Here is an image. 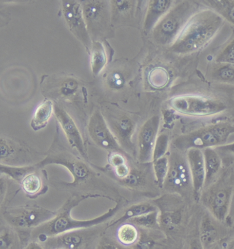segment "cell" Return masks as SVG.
<instances>
[{"mask_svg":"<svg viewBox=\"0 0 234 249\" xmlns=\"http://www.w3.org/2000/svg\"><path fill=\"white\" fill-rule=\"evenodd\" d=\"M49 164L60 165L68 170L73 178L72 183H57L72 195H97L115 202L126 200L119 193L118 185L102 168L89 162L88 160L67 149L53 146L44 159L36 164L39 169Z\"/></svg>","mask_w":234,"mask_h":249,"instance_id":"1","label":"cell"},{"mask_svg":"<svg viewBox=\"0 0 234 249\" xmlns=\"http://www.w3.org/2000/svg\"><path fill=\"white\" fill-rule=\"evenodd\" d=\"M89 198H103L101 195H72L63 206L57 211L56 216L41 226L32 230L33 238L41 242H46L49 238L57 236L66 232L89 229L102 225L112 219L126 204L127 200L116 202L114 208L108 210L104 214L89 220H77L72 216V210L78 206L82 201Z\"/></svg>","mask_w":234,"mask_h":249,"instance_id":"2","label":"cell"},{"mask_svg":"<svg viewBox=\"0 0 234 249\" xmlns=\"http://www.w3.org/2000/svg\"><path fill=\"white\" fill-rule=\"evenodd\" d=\"M224 21L223 17L211 8L198 11L171 45V51L176 54H188L198 51L215 36Z\"/></svg>","mask_w":234,"mask_h":249,"instance_id":"3","label":"cell"},{"mask_svg":"<svg viewBox=\"0 0 234 249\" xmlns=\"http://www.w3.org/2000/svg\"><path fill=\"white\" fill-rule=\"evenodd\" d=\"M198 3L193 1L175 4L153 28L154 40L158 44L171 47L192 17L198 11Z\"/></svg>","mask_w":234,"mask_h":249,"instance_id":"4","label":"cell"},{"mask_svg":"<svg viewBox=\"0 0 234 249\" xmlns=\"http://www.w3.org/2000/svg\"><path fill=\"white\" fill-rule=\"evenodd\" d=\"M234 134V124L232 123L220 122L178 136L173 143L178 151H186L190 149L203 150L207 148L225 145Z\"/></svg>","mask_w":234,"mask_h":249,"instance_id":"5","label":"cell"},{"mask_svg":"<svg viewBox=\"0 0 234 249\" xmlns=\"http://www.w3.org/2000/svg\"><path fill=\"white\" fill-rule=\"evenodd\" d=\"M57 213V211H51L39 205H26L5 207L1 217L13 228L33 230L53 219Z\"/></svg>","mask_w":234,"mask_h":249,"instance_id":"6","label":"cell"},{"mask_svg":"<svg viewBox=\"0 0 234 249\" xmlns=\"http://www.w3.org/2000/svg\"><path fill=\"white\" fill-rule=\"evenodd\" d=\"M170 105L178 113L196 117L214 115L227 109L221 101L195 95L176 96L171 99Z\"/></svg>","mask_w":234,"mask_h":249,"instance_id":"7","label":"cell"},{"mask_svg":"<svg viewBox=\"0 0 234 249\" xmlns=\"http://www.w3.org/2000/svg\"><path fill=\"white\" fill-rule=\"evenodd\" d=\"M169 171L164 187L168 191L184 195L193 190V181L188 160L178 152L173 153L169 158Z\"/></svg>","mask_w":234,"mask_h":249,"instance_id":"8","label":"cell"},{"mask_svg":"<svg viewBox=\"0 0 234 249\" xmlns=\"http://www.w3.org/2000/svg\"><path fill=\"white\" fill-rule=\"evenodd\" d=\"M104 118L111 131L117 139L119 145L128 155H134L132 138L136 124L127 114L122 112H107Z\"/></svg>","mask_w":234,"mask_h":249,"instance_id":"9","label":"cell"},{"mask_svg":"<svg viewBox=\"0 0 234 249\" xmlns=\"http://www.w3.org/2000/svg\"><path fill=\"white\" fill-rule=\"evenodd\" d=\"M87 130L89 137L98 147L109 152L122 153L129 158V155L119 145L100 111H96L92 114L89 121Z\"/></svg>","mask_w":234,"mask_h":249,"instance_id":"10","label":"cell"},{"mask_svg":"<svg viewBox=\"0 0 234 249\" xmlns=\"http://www.w3.org/2000/svg\"><path fill=\"white\" fill-rule=\"evenodd\" d=\"M232 188L225 184H218L211 187L210 190L203 195V203L211 212L213 216L219 221L226 220L228 214Z\"/></svg>","mask_w":234,"mask_h":249,"instance_id":"11","label":"cell"},{"mask_svg":"<svg viewBox=\"0 0 234 249\" xmlns=\"http://www.w3.org/2000/svg\"><path fill=\"white\" fill-rule=\"evenodd\" d=\"M160 117L155 115L150 118L141 126L137 137V160L140 164L153 161V150L158 137Z\"/></svg>","mask_w":234,"mask_h":249,"instance_id":"12","label":"cell"},{"mask_svg":"<svg viewBox=\"0 0 234 249\" xmlns=\"http://www.w3.org/2000/svg\"><path fill=\"white\" fill-rule=\"evenodd\" d=\"M0 164L9 166H30L39 163L35 154L28 148L7 139L1 138Z\"/></svg>","mask_w":234,"mask_h":249,"instance_id":"13","label":"cell"},{"mask_svg":"<svg viewBox=\"0 0 234 249\" xmlns=\"http://www.w3.org/2000/svg\"><path fill=\"white\" fill-rule=\"evenodd\" d=\"M62 10L71 31L81 40L86 47H90L88 29L81 5L78 1H63Z\"/></svg>","mask_w":234,"mask_h":249,"instance_id":"14","label":"cell"},{"mask_svg":"<svg viewBox=\"0 0 234 249\" xmlns=\"http://www.w3.org/2000/svg\"><path fill=\"white\" fill-rule=\"evenodd\" d=\"M82 10L87 29L97 35L103 34L109 22V10L105 1H85Z\"/></svg>","mask_w":234,"mask_h":249,"instance_id":"15","label":"cell"},{"mask_svg":"<svg viewBox=\"0 0 234 249\" xmlns=\"http://www.w3.org/2000/svg\"><path fill=\"white\" fill-rule=\"evenodd\" d=\"M55 113L71 147L78 151L79 155L82 158L88 160L81 133L75 121L66 111L58 106L55 107Z\"/></svg>","mask_w":234,"mask_h":249,"instance_id":"16","label":"cell"},{"mask_svg":"<svg viewBox=\"0 0 234 249\" xmlns=\"http://www.w3.org/2000/svg\"><path fill=\"white\" fill-rule=\"evenodd\" d=\"M187 160L192 181L195 197L198 200L201 196L202 190L205 183V168L203 151L198 149H190L187 151Z\"/></svg>","mask_w":234,"mask_h":249,"instance_id":"17","label":"cell"},{"mask_svg":"<svg viewBox=\"0 0 234 249\" xmlns=\"http://www.w3.org/2000/svg\"><path fill=\"white\" fill-rule=\"evenodd\" d=\"M172 0H153L150 1L144 22L146 32L151 31L173 7Z\"/></svg>","mask_w":234,"mask_h":249,"instance_id":"18","label":"cell"},{"mask_svg":"<svg viewBox=\"0 0 234 249\" xmlns=\"http://www.w3.org/2000/svg\"><path fill=\"white\" fill-rule=\"evenodd\" d=\"M39 169H41L27 175L20 184L21 189L28 197H38L48 191V186L44 184V176L39 172Z\"/></svg>","mask_w":234,"mask_h":249,"instance_id":"19","label":"cell"},{"mask_svg":"<svg viewBox=\"0 0 234 249\" xmlns=\"http://www.w3.org/2000/svg\"><path fill=\"white\" fill-rule=\"evenodd\" d=\"M113 179L119 186L124 187L128 191H138L142 189L147 183V174L141 168L131 166V172L127 178L122 179Z\"/></svg>","mask_w":234,"mask_h":249,"instance_id":"20","label":"cell"},{"mask_svg":"<svg viewBox=\"0 0 234 249\" xmlns=\"http://www.w3.org/2000/svg\"><path fill=\"white\" fill-rule=\"evenodd\" d=\"M50 238L52 239V241L56 242L57 246L55 247H63L66 249H80L85 243V231H82V230H75Z\"/></svg>","mask_w":234,"mask_h":249,"instance_id":"21","label":"cell"},{"mask_svg":"<svg viewBox=\"0 0 234 249\" xmlns=\"http://www.w3.org/2000/svg\"><path fill=\"white\" fill-rule=\"evenodd\" d=\"M205 168V186L211 184L217 173L221 166V159L219 155L213 148H207L203 149Z\"/></svg>","mask_w":234,"mask_h":249,"instance_id":"22","label":"cell"},{"mask_svg":"<svg viewBox=\"0 0 234 249\" xmlns=\"http://www.w3.org/2000/svg\"><path fill=\"white\" fill-rule=\"evenodd\" d=\"M156 211H157L156 205L151 204V203H135V204L131 205L126 209L122 216L117 218L116 220H112L109 223L108 227L116 226V225H121V224L126 223L131 218L142 216V215L146 214V213H153V212Z\"/></svg>","mask_w":234,"mask_h":249,"instance_id":"23","label":"cell"},{"mask_svg":"<svg viewBox=\"0 0 234 249\" xmlns=\"http://www.w3.org/2000/svg\"><path fill=\"white\" fill-rule=\"evenodd\" d=\"M116 235L119 245L124 247H131L136 245L139 240V231L137 226L126 222L117 227Z\"/></svg>","mask_w":234,"mask_h":249,"instance_id":"24","label":"cell"},{"mask_svg":"<svg viewBox=\"0 0 234 249\" xmlns=\"http://www.w3.org/2000/svg\"><path fill=\"white\" fill-rule=\"evenodd\" d=\"M53 103L51 101H45L40 104L35 110L31 121L32 128L35 131L44 128L48 124L52 114L53 113Z\"/></svg>","mask_w":234,"mask_h":249,"instance_id":"25","label":"cell"},{"mask_svg":"<svg viewBox=\"0 0 234 249\" xmlns=\"http://www.w3.org/2000/svg\"><path fill=\"white\" fill-rule=\"evenodd\" d=\"M38 169L39 168L36 164L30 165V166H17L0 164L1 175L7 177L12 181H15L20 185L21 184V181L27 175L37 171Z\"/></svg>","mask_w":234,"mask_h":249,"instance_id":"26","label":"cell"},{"mask_svg":"<svg viewBox=\"0 0 234 249\" xmlns=\"http://www.w3.org/2000/svg\"><path fill=\"white\" fill-rule=\"evenodd\" d=\"M107 63V56L103 45L99 41L94 42L91 54V66L94 75H98Z\"/></svg>","mask_w":234,"mask_h":249,"instance_id":"27","label":"cell"},{"mask_svg":"<svg viewBox=\"0 0 234 249\" xmlns=\"http://www.w3.org/2000/svg\"><path fill=\"white\" fill-rule=\"evenodd\" d=\"M211 9L221 15L234 25V1L231 0H209L205 1Z\"/></svg>","mask_w":234,"mask_h":249,"instance_id":"28","label":"cell"},{"mask_svg":"<svg viewBox=\"0 0 234 249\" xmlns=\"http://www.w3.org/2000/svg\"><path fill=\"white\" fill-rule=\"evenodd\" d=\"M218 231L211 220L208 217H205L202 220L200 229V241L203 247H210L213 245L217 240Z\"/></svg>","mask_w":234,"mask_h":249,"instance_id":"29","label":"cell"},{"mask_svg":"<svg viewBox=\"0 0 234 249\" xmlns=\"http://www.w3.org/2000/svg\"><path fill=\"white\" fill-rule=\"evenodd\" d=\"M169 158L164 157L159 158L156 160L153 161V171H154L155 178L156 182L159 188L164 187L165 181L168 176L169 171Z\"/></svg>","mask_w":234,"mask_h":249,"instance_id":"30","label":"cell"},{"mask_svg":"<svg viewBox=\"0 0 234 249\" xmlns=\"http://www.w3.org/2000/svg\"><path fill=\"white\" fill-rule=\"evenodd\" d=\"M159 213L157 211L146 213L142 216L131 218L127 222L134 224L136 226L144 229H153L159 223Z\"/></svg>","mask_w":234,"mask_h":249,"instance_id":"31","label":"cell"},{"mask_svg":"<svg viewBox=\"0 0 234 249\" xmlns=\"http://www.w3.org/2000/svg\"><path fill=\"white\" fill-rule=\"evenodd\" d=\"M168 144H169V136L168 134H161L158 136L155 144L154 150H153V161L164 157L168 151Z\"/></svg>","mask_w":234,"mask_h":249,"instance_id":"32","label":"cell"},{"mask_svg":"<svg viewBox=\"0 0 234 249\" xmlns=\"http://www.w3.org/2000/svg\"><path fill=\"white\" fill-rule=\"evenodd\" d=\"M220 66L217 67L214 71L213 75L215 80L222 82H234V65L219 64Z\"/></svg>","mask_w":234,"mask_h":249,"instance_id":"33","label":"cell"},{"mask_svg":"<svg viewBox=\"0 0 234 249\" xmlns=\"http://www.w3.org/2000/svg\"><path fill=\"white\" fill-rule=\"evenodd\" d=\"M13 227H2L0 234V249H11L15 244V233Z\"/></svg>","mask_w":234,"mask_h":249,"instance_id":"34","label":"cell"},{"mask_svg":"<svg viewBox=\"0 0 234 249\" xmlns=\"http://www.w3.org/2000/svg\"><path fill=\"white\" fill-rule=\"evenodd\" d=\"M107 82V85L111 89H114V90H119L125 85V76L119 71H113L108 75Z\"/></svg>","mask_w":234,"mask_h":249,"instance_id":"35","label":"cell"},{"mask_svg":"<svg viewBox=\"0 0 234 249\" xmlns=\"http://www.w3.org/2000/svg\"><path fill=\"white\" fill-rule=\"evenodd\" d=\"M218 64H226L234 66V40L230 43L215 60Z\"/></svg>","mask_w":234,"mask_h":249,"instance_id":"36","label":"cell"},{"mask_svg":"<svg viewBox=\"0 0 234 249\" xmlns=\"http://www.w3.org/2000/svg\"><path fill=\"white\" fill-rule=\"evenodd\" d=\"M112 2H114L112 4L114 15L118 18L128 16L129 12L132 9V1H114Z\"/></svg>","mask_w":234,"mask_h":249,"instance_id":"37","label":"cell"},{"mask_svg":"<svg viewBox=\"0 0 234 249\" xmlns=\"http://www.w3.org/2000/svg\"><path fill=\"white\" fill-rule=\"evenodd\" d=\"M127 156L122 153L110 152L108 156V167L111 169L117 167L121 165L127 164L129 161L127 160Z\"/></svg>","mask_w":234,"mask_h":249,"instance_id":"38","label":"cell"},{"mask_svg":"<svg viewBox=\"0 0 234 249\" xmlns=\"http://www.w3.org/2000/svg\"><path fill=\"white\" fill-rule=\"evenodd\" d=\"M78 89V84L74 79H67L63 81L59 89L60 94L65 97L74 95Z\"/></svg>","mask_w":234,"mask_h":249,"instance_id":"39","label":"cell"},{"mask_svg":"<svg viewBox=\"0 0 234 249\" xmlns=\"http://www.w3.org/2000/svg\"><path fill=\"white\" fill-rule=\"evenodd\" d=\"M155 242L151 235L146 232H140L139 238L136 245L134 246V249H153Z\"/></svg>","mask_w":234,"mask_h":249,"instance_id":"40","label":"cell"},{"mask_svg":"<svg viewBox=\"0 0 234 249\" xmlns=\"http://www.w3.org/2000/svg\"><path fill=\"white\" fill-rule=\"evenodd\" d=\"M97 249H124L112 240L104 238L98 245Z\"/></svg>","mask_w":234,"mask_h":249,"instance_id":"41","label":"cell"},{"mask_svg":"<svg viewBox=\"0 0 234 249\" xmlns=\"http://www.w3.org/2000/svg\"><path fill=\"white\" fill-rule=\"evenodd\" d=\"M217 149L218 150L223 151V152L234 155V142L220 146V147H217Z\"/></svg>","mask_w":234,"mask_h":249,"instance_id":"42","label":"cell"},{"mask_svg":"<svg viewBox=\"0 0 234 249\" xmlns=\"http://www.w3.org/2000/svg\"><path fill=\"white\" fill-rule=\"evenodd\" d=\"M189 249H205L203 245H202L200 240H195L191 242L190 245Z\"/></svg>","mask_w":234,"mask_h":249,"instance_id":"43","label":"cell"},{"mask_svg":"<svg viewBox=\"0 0 234 249\" xmlns=\"http://www.w3.org/2000/svg\"><path fill=\"white\" fill-rule=\"evenodd\" d=\"M25 249H44L39 242L33 241L30 242Z\"/></svg>","mask_w":234,"mask_h":249,"instance_id":"44","label":"cell"},{"mask_svg":"<svg viewBox=\"0 0 234 249\" xmlns=\"http://www.w3.org/2000/svg\"><path fill=\"white\" fill-rule=\"evenodd\" d=\"M227 249H234V239L229 243Z\"/></svg>","mask_w":234,"mask_h":249,"instance_id":"45","label":"cell"},{"mask_svg":"<svg viewBox=\"0 0 234 249\" xmlns=\"http://www.w3.org/2000/svg\"><path fill=\"white\" fill-rule=\"evenodd\" d=\"M52 249H66L65 248H63V247H54Z\"/></svg>","mask_w":234,"mask_h":249,"instance_id":"46","label":"cell"},{"mask_svg":"<svg viewBox=\"0 0 234 249\" xmlns=\"http://www.w3.org/2000/svg\"><path fill=\"white\" fill-rule=\"evenodd\" d=\"M222 249L221 248H220V247H219V246H215V247H214V249Z\"/></svg>","mask_w":234,"mask_h":249,"instance_id":"47","label":"cell"},{"mask_svg":"<svg viewBox=\"0 0 234 249\" xmlns=\"http://www.w3.org/2000/svg\"><path fill=\"white\" fill-rule=\"evenodd\" d=\"M232 124H234V118L233 119H232Z\"/></svg>","mask_w":234,"mask_h":249,"instance_id":"48","label":"cell"},{"mask_svg":"<svg viewBox=\"0 0 234 249\" xmlns=\"http://www.w3.org/2000/svg\"><path fill=\"white\" fill-rule=\"evenodd\" d=\"M89 249L87 248V249Z\"/></svg>","mask_w":234,"mask_h":249,"instance_id":"49","label":"cell"}]
</instances>
